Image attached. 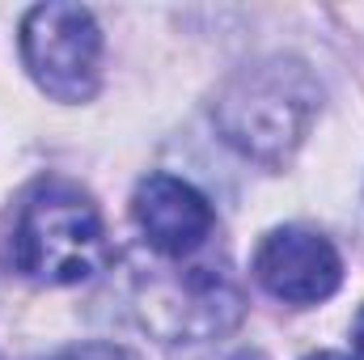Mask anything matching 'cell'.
Listing matches in <instances>:
<instances>
[{"label": "cell", "instance_id": "2", "mask_svg": "<svg viewBox=\"0 0 364 360\" xmlns=\"http://www.w3.org/2000/svg\"><path fill=\"white\" fill-rule=\"evenodd\" d=\"M110 255L102 212L77 182L38 179L17 203L4 263L34 284H81Z\"/></svg>", "mask_w": 364, "mask_h": 360}, {"label": "cell", "instance_id": "7", "mask_svg": "<svg viewBox=\"0 0 364 360\" xmlns=\"http://www.w3.org/2000/svg\"><path fill=\"white\" fill-rule=\"evenodd\" d=\"M51 360H144V356L123 348V344H77V348H64Z\"/></svg>", "mask_w": 364, "mask_h": 360}, {"label": "cell", "instance_id": "6", "mask_svg": "<svg viewBox=\"0 0 364 360\" xmlns=\"http://www.w3.org/2000/svg\"><path fill=\"white\" fill-rule=\"evenodd\" d=\"M153 305H170L174 309V322H170V335L182 339H212V335H225L229 327H237L242 318V297L237 288L216 275L212 268H191L186 275L174 280L170 292H161Z\"/></svg>", "mask_w": 364, "mask_h": 360}, {"label": "cell", "instance_id": "1", "mask_svg": "<svg viewBox=\"0 0 364 360\" xmlns=\"http://www.w3.org/2000/svg\"><path fill=\"white\" fill-rule=\"evenodd\" d=\"M322 110V85L305 60L272 55L237 68L212 102L220 136L250 162L284 166Z\"/></svg>", "mask_w": 364, "mask_h": 360}, {"label": "cell", "instance_id": "4", "mask_svg": "<svg viewBox=\"0 0 364 360\" xmlns=\"http://www.w3.org/2000/svg\"><path fill=\"white\" fill-rule=\"evenodd\" d=\"M255 280L284 305H318L343 284V259L322 233L284 225L263 238L255 255Z\"/></svg>", "mask_w": 364, "mask_h": 360}, {"label": "cell", "instance_id": "5", "mask_svg": "<svg viewBox=\"0 0 364 360\" xmlns=\"http://www.w3.org/2000/svg\"><path fill=\"white\" fill-rule=\"evenodd\" d=\"M132 216L140 233L149 238V246L166 259L195 255L212 238V225H216L203 191H195L191 182L174 179V174H149L140 182L132 199Z\"/></svg>", "mask_w": 364, "mask_h": 360}, {"label": "cell", "instance_id": "3", "mask_svg": "<svg viewBox=\"0 0 364 360\" xmlns=\"http://www.w3.org/2000/svg\"><path fill=\"white\" fill-rule=\"evenodd\" d=\"M21 64L55 102H90L102 81V30L81 4H38L21 21Z\"/></svg>", "mask_w": 364, "mask_h": 360}, {"label": "cell", "instance_id": "9", "mask_svg": "<svg viewBox=\"0 0 364 360\" xmlns=\"http://www.w3.org/2000/svg\"><path fill=\"white\" fill-rule=\"evenodd\" d=\"M305 360H352V356H343V352H314V356H305Z\"/></svg>", "mask_w": 364, "mask_h": 360}, {"label": "cell", "instance_id": "8", "mask_svg": "<svg viewBox=\"0 0 364 360\" xmlns=\"http://www.w3.org/2000/svg\"><path fill=\"white\" fill-rule=\"evenodd\" d=\"M356 348H360V356H364V309H360V318H356Z\"/></svg>", "mask_w": 364, "mask_h": 360}]
</instances>
